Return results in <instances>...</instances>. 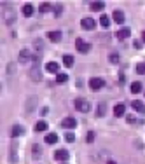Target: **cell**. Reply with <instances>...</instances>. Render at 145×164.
I'll return each instance as SVG.
<instances>
[{
    "label": "cell",
    "mask_w": 145,
    "mask_h": 164,
    "mask_svg": "<svg viewBox=\"0 0 145 164\" xmlns=\"http://www.w3.org/2000/svg\"><path fill=\"white\" fill-rule=\"evenodd\" d=\"M74 105H75V108L81 114H88L91 110V103L88 100H84V98H77V100L74 101Z\"/></svg>",
    "instance_id": "cell-1"
},
{
    "label": "cell",
    "mask_w": 145,
    "mask_h": 164,
    "mask_svg": "<svg viewBox=\"0 0 145 164\" xmlns=\"http://www.w3.org/2000/svg\"><path fill=\"white\" fill-rule=\"evenodd\" d=\"M28 61H33V52H32V49H21L19 63H28Z\"/></svg>",
    "instance_id": "cell-2"
},
{
    "label": "cell",
    "mask_w": 145,
    "mask_h": 164,
    "mask_svg": "<svg viewBox=\"0 0 145 164\" xmlns=\"http://www.w3.org/2000/svg\"><path fill=\"white\" fill-rule=\"evenodd\" d=\"M75 47H77V51H79V52L86 54V52H89V51H91V44L84 42L82 38H77V40H75Z\"/></svg>",
    "instance_id": "cell-3"
},
{
    "label": "cell",
    "mask_w": 145,
    "mask_h": 164,
    "mask_svg": "<svg viewBox=\"0 0 145 164\" xmlns=\"http://www.w3.org/2000/svg\"><path fill=\"white\" fill-rule=\"evenodd\" d=\"M103 86H105V82H103V79H100V77H93L89 80V87L93 91H100Z\"/></svg>",
    "instance_id": "cell-4"
},
{
    "label": "cell",
    "mask_w": 145,
    "mask_h": 164,
    "mask_svg": "<svg viewBox=\"0 0 145 164\" xmlns=\"http://www.w3.org/2000/svg\"><path fill=\"white\" fill-rule=\"evenodd\" d=\"M81 26H82L84 30H95V26H96V21H95L93 18H84L82 21H81Z\"/></svg>",
    "instance_id": "cell-5"
},
{
    "label": "cell",
    "mask_w": 145,
    "mask_h": 164,
    "mask_svg": "<svg viewBox=\"0 0 145 164\" xmlns=\"http://www.w3.org/2000/svg\"><path fill=\"white\" fill-rule=\"evenodd\" d=\"M54 159L56 161H61V162H65V161H68V152L65 149H60L54 152Z\"/></svg>",
    "instance_id": "cell-6"
},
{
    "label": "cell",
    "mask_w": 145,
    "mask_h": 164,
    "mask_svg": "<svg viewBox=\"0 0 145 164\" xmlns=\"http://www.w3.org/2000/svg\"><path fill=\"white\" fill-rule=\"evenodd\" d=\"M75 126H77V121L72 119V117H67V119L61 121V128H65V129H74Z\"/></svg>",
    "instance_id": "cell-7"
},
{
    "label": "cell",
    "mask_w": 145,
    "mask_h": 164,
    "mask_svg": "<svg viewBox=\"0 0 145 164\" xmlns=\"http://www.w3.org/2000/svg\"><path fill=\"white\" fill-rule=\"evenodd\" d=\"M9 162H12V164L18 162V147H16V145H11V150H9Z\"/></svg>",
    "instance_id": "cell-8"
},
{
    "label": "cell",
    "mask_w": 145,
    "mask_h": 164,
    "mask_svg": "<svg viewBox=\"0 0 145 164\" xmlns=\"http://www.w3.org/2000/svg\"><path fill=\"white\" fill-rule=\"evenodd\" d=\"M58 70H60V65L56 61H49L46 65V72H49V73H58Z\"/></svg>",
    "instance_id": "cell-9"
},
{
    "label": "cell",
    "mask_w": 145,
    "mask_h": 164,
    "mask_svg": "<svg viewBox=\"0 0 145 164\" xmlns=\"http://www.w3.org/2000/svg\"><path fill=\"white\" fill-rule=\"evenodd\" d=\"M112 18H114V21L117 23V25H123V23H124V12H123V11H114Z\"/></svg>",
    "instance_id": "cell-10"
},
{
    "label": "cell",
    "mask_w": 145,
    "mask_h": 164,
    "mask_svg": "<svg viewBox=\"0 0 145 164\" xmlns=\"http://www.w3.org/2000/svg\"><path fill=\"white\" fill-rule=\"evenodd\" d=\"M47 38L51 40V42H60L61 40V32H49L47 33Z\"/></svg>",
    "instance_id": "cell-11"
},
{
    "label": "cell",
    "mask_w": 145,
    "mask_h": 164,
    "mask_svg": "<svg viewBox=\"0 0 145 164\" xmlns=\"http://www.w3.org/2000/svg\"><path fill=\"white\" fill-rule=\"evenodd\" d=\"M131 107L135 108L136 112H142V114H145V105H143V101L135 100V101H131Z\"/></svg>",
    "instance_id": "cell-12"
},
{
    "label": "cell",
    "mask_w": 145,
    "mask_h": 164,
    "mask_svg": "<svg viewBox=\"0 0 145 164\" xmlns=\"http://www.w3.org/2000/svg\"><path fill=\"white\" fill-rule=\"evenodd\" d=\"M131 35V32H129V28H121L117 32V33H116V37H117L119 40H124L126 37H129Z\"/></svg>",
    "instance_id": "cell-13"
},
{
    "label": "cell",
    "mask_w": 145,
    "mask_h": 164,
    "mask_svg": "<svg viewBox=\"0 0 145 164\" xmlns=\"http://www.w3.org/2000/svg\"><path fill=\"white\" fill-rule=\"evenodd\" d=\"M142 89H143V86H142V82H138V80H136V82H131V86H129V91H131V93H142Z\"/></svg>",
    "instance_id": "cell-14"
},
{
    "label": "cell",
    "mask_w": 145,
    "mask_h": 164,
    "mask_svg": "<svg viewBox=\"0 0 145 164\" xmlns=\"http://www.w3.org/2000/svg\"><path fill=\"white\" fill-rule=\"evenodd\" d=\"M126 112V105H123V103H117L116 105V108H114V114H116V117H121V115H124Z\"/></svg>",
    "instance_id": "cell-15"
},
{
    "label": "cell",
    "mask_w": 145,
    "mask_h": 164,
    "mask_svg": "<svg viewBox=\"0 0 145 164\" xmlns=\"http://www.w3.org/2000/svg\"><path fill=\"white\" fill-rule=\"evenodd\" d=\"M74 63H75V59H74V56H72V54H65V56H63V65H65V66H74Z\"/></svg>",
    "instance_id": "cell-16"
},
{
    "label": "cell",
    "mask_w": 145,
    "mask_h": 164,
    "mask_svg": "<svg viewBox=\"0 0 145 164\" xmlns=\"http://www.w3.org/2000/svg\"><path fill=\"white\" fill-rule=\"evenodd\" d=\"M32 14H33V5H32V4H25V5H23V16L30 18Z\"/></svg>",
    "instance_id": "cell-17"
},
{
    "label": "cell",
    "mask_w": 145,
    "mask_h": 164,
    "mask_svg": "<svg viewBox=\"0 0 145 164\" xmlns=\"http://www.w3.org/2000/svg\"><path fill=\"white\" fill-rule=\"evenodd\" d=\"M23 131H25V129H23V126L14 124V126H12V133H11V135H12V138H16V136H21V135H23Z\"/></svg>",
    "instance_id": "cell-18"
},
{
    "label": "cell",
    "mask_w": 145,
    "mask_h": 164,
    "mask_svg": "<svg viewBox=\"0 0 145 164\" xmlns=\"http://www.w3.org/2000/svg\"><path fill=\"white\" fill-rule=\"evenodd\" d=\"M35 131H39V133L47 131V122H46V121H39L37 124H35Z\"/></svg>",
    "instance_id": "cell-19"
},
{
    "label": "cell",
    "mask_w": 145,
    "mask_h": 164,
    "mask_svg": "<svg viewBox=\"0 0 145 164\" xmlns=\"http://www.w3.org/2000/svg\"><path fill=\"white\" fill-rule=\"evenodd\" d=\"M56 142H58V135H56V133H49V135L46 136V143H49V145H54Z\"/></svg>",
    "instance_id": "cell-20"
},
{
    "label": "cell",
    "mask_w": 145,
    "mask_h": 164,
    "mask_svg": "<svg viewBox=\"0 0 145 164\" xmlns=\"http://www.w3.org/2000/svg\"><path fill=\"white\" fill-rule=\"evenodd\" d=\"M100 25H102L103 28H109V26H110V18L105 16V14H102V18H100Z\"/></svg>",
    "instance_id": "cell-21"
},
{
    "label": "cell",
    "mask_w": 145,
    "mask_h": 164,
    "mask_svg": "<svg viewBox=\"0 0 145 164\" xmlns=\"http://www.w3.org/2000/svg\"><path fill=\"white\" fill-rule=\"evenodd\" d=\"M30 75H32V79H33L35 82H39V80H40V72H39V68H37V66H33V68H32Z\"/></svg>",
    "instance_id": "cell-22"
},
{
    "label": "cell",
    "mask_w": 145,
    "mask_h": 164,
    "mask_svg": "<svg viewBox=\"0 0 145 164\" xmlns=\"http://www.w3.org/2000/svg\"><path fill=\"white\" fill-rule=\"evenodd\" d=\"M89 7L93 9V11H102V9L105 7V4H103V2H91Z\"/></svg>",
    "instance_id": "cell-23"
},
{
    "label": "cell",
    "mask_w": 145,
    "mask_h": 164,
    "mask_svg": "<svg viewBox=\"0 0 145 164\" xmlns=\"http://www.w3.org/2000/svg\"><path fill=\"white\" fill-rule=\"evenodd\" d=\"M35 103H37V98H28V105H26V110H28V112L35 110V107H37Z\"/></svg>",
    "instance_id": "cell-24"
},
{
    "label": "cell",
    "mask_w": 145,
    "mask_h": 164,
    "mask_svg": "<svg viewBox=\"0 0 145 164\" xmlns=\"http://www.w3.org/2000/svg\"><path fill=\"white\" fill-rule=\"evenodd\" d=\"M67 80H68V75H67V73H58V75H56V82H58V84H63V82H67Z\"/></svg>",
    "instance_id": "cell-25"
},
{
    "label": "cell",
    "mask_w": 145,
    "mask_h": 164,
    "mask_svg": "<svg viewBox=\"0 0 145 164\" xmlns=\"http://www.w3.org/2000/svg\"><path fill=\"white\" fill-rule=\"evenodd\" d=\"M105 112H107L105 103H100V105H98V110H96V115H98V117H102V115H105Z\"/></svg>",
    "instance_id": "cell-26"
},
{
    "label": "cell",
    "mask_w": 145,
    "mask_h": 164,
    "mask_svg": "<svg viewBox=\"0 0 145 164\" xmlns=\"http://www.w3.org/2000/svg\"><path fill=\"white\" fill-rule=\"evenodd\" d=\"M109 61H110V63H119V54L117 52H110V54H109Z\"/></svg>",
    "instance_id": "cell-27"
},
{
    "label": "cell",
    "mask_w": 145,
    "mask_h": 164,
    "mask_svg": "<svg viewBox=\"0 0 145 164\" xmlns=\"http://www.w3.org/2000/svg\"><path fill=\"white\" fill-rule=\"evenodd\" d=\"M136 73L145 75V61H143V63H138V65H136Z\"/></svg>",
    "instance_id": "cell-28"
},
{
    "label": "cell",
    "mask_w": 145,
    "mask_h": 164,
    "mask_svg": "<svg viewBox=\"0 0 145 164\" xmlns=\"http://www.w3.org/2000/svg\"><path fill=\"white\" fill-rule=\"evenodd\" d=\"M49 11H51V4H49V2L40 4V12H49Z\"/></svg>",
    "instance_id": "cell-29"
},
{
    "label": "cell",
    "mask_w": 145,
    "mask_h": 164,
    "mask_svg": "<svg viewBox=\"0 0 145 164\" xmlns=\"http://www.w3.org/2000/svg\"><path fill=\"white\" fill-rule=\"evenodd\" d=\"M61 12H63V5H61V4H58V5L54 7V16H56V18H60Z\"/></svg>",
    "instance_id": "cell-30"
},
{
    "label": "cell",
    "mask_w": 145,
    "mask_h": 164,
    "mask_svg": "<svg viewBox=\"0 0 145 164\" xmlns=\"http://www.w3.org/2000/svg\"><path fill=\"white\" fill-rule=\"evenodd\" d=\"M86 142H88V143L95 142V133H93V131H88V135H86Z\"/></svg>",
    "instance_id": "cell-31"
},
{
    "label": "cell",
    "mask_w": 145,
    "mask_h": 164,
    "mask_svg": "<svg viewBox=\"0 0 145 164\" xmlns=\"http://www.w3.org/2000/svg\"><path fill=\"white\" fill-rule=\"evenodd\" d=\"M65 140H67L68 143H72L74 140H75V135H74V133H67V135H65Z\"/></svg>",
    "instance_id": "cell-32"
},
{
    "label": "cell",
    "mask_w": 145,
    "mask_h": 164,
    "mask_svg": "<svg viewBox=\"0 0 145 164\" xmlns=\"http://www.w3.org/2000/svg\"><path fill=\"white\" fill-rule=\"evenodd\" d=\"M128 122H129V124H133V122H135V117H133V115H128Z\"/></svg>",
    "instance_id": "cell-33"
},
{
    "label": "cell",
    "mask_w": 145,
    "mask_h": 164,
    "mask_svg": "<svg viewBox=\"0 0 145 164\" xmlns=\"http://www.w3.org/2000/svg\"><path fill=\"white\" fill-rule=\"evenodd\" d=\"M47 112H49V108H47V107H46V108H42V110H40V114H42V115H46Z\"/></svg>",
    "instance_id": "cell-34"
},
{
    "label": "cell",
    "mask_w": 145,
    "mask_h": 164,
    "mask_svg": "<svg viewBox=\"0 0 145 164\" xmlns=\"http://www.w3.org/2000/svg\"><path fill=\"white\" fill-rule=\"evenodd\" d=\"M107 164H116V161H107Z\"/></svg>",
    "instance_id": "cell-35"
},
{
    "label": "cell",
    "mask_w": 145,
    "mask_h": 164,
    "mask_svg": "<svg viewBox=\"0 0 145 164\" xmlns=\"http://www.w3.org/2000/svg\"><path fill=\"white\" fill-rule=\"evenodd\" d=\"M142 40H143V42H145V32H143V33H142Z\"/></svg>",
    "instance_id": "cell-36"
},
{
    "label": "cell",
    "mask_w": 145,
    "mask_h": 164,
    "mask_svg": "<svg viewBox=\"0 0 145 164\" xmlns=\"http://www.w3.org/2000/svg\"><path fill=\"white\" fill-rule=\"evenodd\" d=\"M61 164H67V162H61Z\"/></svg>",
    "instance_id": "cell-37"
}]
</instances>
